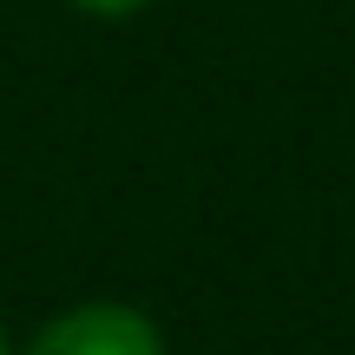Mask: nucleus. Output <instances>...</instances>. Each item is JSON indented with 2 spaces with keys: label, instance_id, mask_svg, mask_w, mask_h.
<instances>
[{
  "label": "nucleus",
  "instance_id": "obj_1",
  "mask_svg": "<svg viewBox=\"0 0 355 355\" xmlns=\"http://www.w3.org/2000/svg\"><path fill=\"white\" fill-rule=\"evenodd\" d=\"M26 355H165V343H158L152 316H139L125 303H79L66 316H53Z\"/></svg>",
  "mask_w": 355,
  "mask_h": 355
},
{
  "label": "nucleus",
  "instance_id": "obj_3",
  "mask_svg": "<svg viewBox=\"0 0 355 355\" xmlns=\"http://www.w3.org/2000/svg\"><path fill=\"white\" fill-rule=\"evenodd\" d=\"M0 355H7V336H0Z\"/></svg>",
  "mask_w": 355,
  "mask_h": 355
},
{
  "label": "nucleus",
  "instance_id": "obj_2",
  "mask_svg": "<svg viewBox=\"0 0 355 355\" xmlns=\"http://www.w3.org/2000/svg\"><path fill=\"white\" fill-rule=\"evenodd\" d=\"M73 7H86V13H99V20H125V13H139V7H152V0H73Z\"/></svg>",
  "mask_w": 355,
  "mask_h": 355
}]
</instances>
